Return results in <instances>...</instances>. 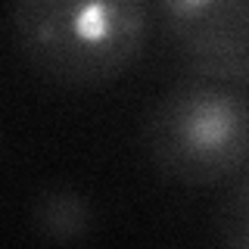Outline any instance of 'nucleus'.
I'll use <instances>...</instances> for the list:
<instances>
[{
    "label": "nucleus",
    "mask_w": 249,
    "mask_h": 249,
    "mask_svg": "<svg viewBox=\"0 0 249 249\" xmlns=\"http://www.w3.org/2000/svg\"><path fill=\"white\" fill-rule=\"evenodd\" d=\"M153 6L137 0H16L6 13L19 56L66 88H100L137 62Z\"/></svg>",
    "instance_id": "obj_1"
},
{
    "label": "nucleus",
    "mask_w": 249,
    "mask_h": 249,
    "mask_svg": "<svg viewBox=\"0 0 249 249\" xmlns=\"http://www.w3.org/2000/svg\"><path fill=\"white\" fill-rule=\"evenodd\" d=\"M146 156L162 178L212 187L249 162V93L240 84L187 75L153 100L143 122Z\"/></svg>",
    "instance_id": "obj_2"
},
{
    "label": "nucleus",
    "mask_w": 249,
    "mask_h": 249,
    "mask_svg": "<svg viewBox=\"0 0 249 249\" xmlns=\"http://www.w3.org/2000/svg\"><path fill=\"white\" fill-rule=\"evenodd\" d=\"M153 19L193 75L249 84V0H162Z\"/></svg>",
    "instance_id": "obj_3"
},
{
    "label": "nucleus",
    "mask_w": 249,
    "mask_h": 249,
    "mask_svg": "<svg viewBox=\"0 0 249 249\" xmlns=\"http://www.w3.org/2000/svg\"><path fill=\"white\" fill-rule=\"evenodd\" d=\"M93 224V206L72 184H47L31 199V228L47 243L72 246L88 237Z\"/></svg>",
    "instance_id": "obj_4"
},
{
    "label": "nucleus",
    "mask_w": 249,
    "mask_h": 249,
    "mask_svg": "<svg viewBox=\"0 0 249 249\" xmlns=\"http://www.w3.org/2000/svg\"><path fill=\"white\" fill-rule=\"evenodd\" d=\"M215 237L221 249H249V171L224 193L215 212Z\"/></svg>",
    "instance_id": "obj_5"
}]
</instances>
